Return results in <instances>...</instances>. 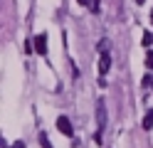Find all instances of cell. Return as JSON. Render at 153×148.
<instances>
[{
  "instance_id": "1",
  "label": "cell",
  "mask_w": 153,
  "mask_h": 148,
  "mask_svg": "<svg viewBox=\"0 0 153 148\" xmlns=\"http://www.w3.org/2000/svg\"><path fill=\"white\" fill-rule=\"evenodd\" d=\"M97 123H99V133H101L104 126H106V104H104V99L97 101Z\"/></svg>"
},
{
  "instance_id": "2",
  "label": "cell",
  "mask_w": 153,
  "mask_h": 148,
  "mask_svg": "<svg viewBox=\"0 0 153 148\" xmlns=\"http://www.w3.org/2000/svg\"><path fill=\"white\" fill-rule=\"evenodd\" d=\"M57 128H59V131H62L64 136H72V133H74V128H72V121H69L67 116H59V118H57Z\"/></svg>"
},
{
  "instance_id": "3",
  "label": "cell",
  "mask_w": 153,
  "mask_h": 148,
  "mask_svg": "<svg viewBox=\"0 0 153 148\" xmlns=\"http://www.w3.org/2000/svg\"><path fill=\"white\" fill-rule=\"evenodd\" d=\"M111 69V54L109 52H101V57H99V74L104 77Z\"/></svg>"
},
{
  "instance_id": "4",
  "label": "cell",
  "mask_w": 153,
  "mask_h": 148,
  "mask_svg": "<svg viewBox=\"0 0 153 148\" xmlns=\"http://www.w3.org/2000/svg\"><path fill=\"white\" fill-rule=\"evenodd\" d=\"M35 39V49L40 54H47V35L42 32V35H37V37H32Z\"/></svg>"
},
{
  "instance_id": "5",
  "label": "cell",
  "mask_w": 153,
  "mask_h": 148,
  "mask_svg": "<svg viewBox=\"0 0 153 148\" xmlns=\"http://www.w3.org/2000/svg\"><path fill=\"white\" fill-rule=\"evenodd\" d=\"M143 128H146V131H151V128H153V109H151V111H146V116H143Z\"/></svg>"
},
{
  "instance_id": "6",
  "label": "cell",
  "mask_w": 153,
  "mask_h": 148,
  "mask_svg": "<svg viewBox=\"0 0 153 148\" xmlns=\"http://www.w3.org/2000/svg\"><path fill=\"white\" fill-rule=\"evenodd\" d=\"M40 146H42V148H52V143H50V138H47L45 131H40Z\"/></svg>"
},
{
  "instance_id": "7",
  "label": "cell",
  "mask_w": 153,
  "mask_h": 148,
  "mask_svg": "<svg viewBox=\"0 0 153 148\" xmlns=\"http://www.w3.org/2000/svg\"><path fill=\"white\" fill-rule=\"evenodd\" d=\"M141 42H143V47H151V45H153V32H143V39H141Z\"/></svg>"
},
{
  "instance_id": "8",
  "label": "cell",
  "mask_w": 153,
  "mask_h": 148,
  "mask_svg": "<svg viewBox=\"0 0 153 148\" xmlns=\"http://www.w3.org/2000/svg\"><path fill=\"white\" fill-rule=\"evenodd\" d=\"M143 86H146V89H153V74H146V77H143Z\"/></svg>"
},
{
  "instance_id": "9",
  "label": "cell",
  "mask_w": 153,
  "mask_h": 148,
  "mask_svg": "<svg viewBox=\"0 0 153 148\" xmlns=\"http://www.w3.org/2000/svg\"><path fill=\"white\" fill-rule=\"evenodd\" d=\"M89 10L91 13H99V0H89Z\"/></svg>"
},
{
  "instance_id": "10",
  "label": "cell",
  "mask_w": 153,
  "mask_h": 148,
  "mask_svg": "<svg viewBox=\"0 0 153 148\" xmlns=\"http://www.w3.org/2000/svg\"><path fill=\"white\" fill-rule=\"evenodd\" d=\"M146 67H148V69H153V49L146 54Z\"/></svg>"
},
{
  "instance_id": "11",
  "label": "cell",
  "mask_w": 153,
  "mask_h": 148,
  "mask_svg": "<svg viewBox=\"0 0 153 148\" xmlns=\"http://www.w3.org/2000/svg\"><path fill=\"white\" fill-rule=\"evenodd\" d=\"M79 5H87L89 7V0H79Z\"/></svg>"
},
{
  "instance_id": "12",
  "label": "cell",
  "mask_w": 153,
  "mask_h": 148,
  "mask_svg": "<svg viewBox=\"0 0 153 148\" xmlns=\"http://www.w3.org/2000/svg\"><path fill=\"white\" fill-rule=\"evenodd\" d=\"M136 3H138V5H141V3H146V0H136Z\"/></svg>"
},
{
  "instance_id": "13",
  "label": "cell",
  "mask_w": 153,
  "mask_h": 148,
  "mask_svg": "<svg viewBox=\"0 0 153 148\" xmlns=\"http://www.w3.org/2000/svg\"><path fill=\"white\" fill-rule=\"evenodd\" d=\"M151 22H153V10H151Z\"/></svg>"
}]
</instances>
